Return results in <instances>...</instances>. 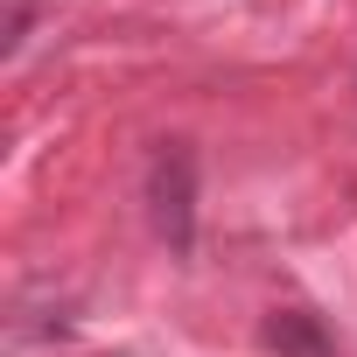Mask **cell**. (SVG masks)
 Returning a JSON list of instances; mask_svg holds the SVG:
<instances>
[{"label":"cell","mask_w":357,"mask_h":357,"mask_svg":"<svg viewBox=\"0 0 357 357\" xmlns=\"http://www.w3.org/2000/svg\"><path fill=\"white\" fill-rule=\"evenodd\" d=\"M147 211H154V231L175 252H190V238H197V154H190V140H161L154 147V161H147Z\"/></svg>","instance_id":"1"},{"label":"cell","mask_w":357,"mask_h":357,"mask_svg":"<svg viewBox=\"0 0 357 357\" xmlns=\"http://www.w3.org/2000/svg\"><path fill=\"white\" fill-rule=\"evenodd\" d=\"M259 336H266V350H280V357H329V336H322V322H315L308 308H273Z\"/></svg>","instance_id":"2"}]
</instances>
